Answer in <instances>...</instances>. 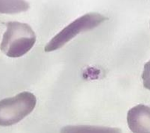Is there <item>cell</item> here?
I'll return each instance as SVG.
<instances>
[{
	"label": "cell",
	"mask_w": 150,
	"mask_h": 133,
	"mask_svg": "<svg viewBox=\"0 0 150 133\" xmlns=\"http://www.w3.org/2000/svg\"><path fill=\"white\" fill-rule=\"evenodd\" d=\"M36 42V35L28 23L9 21L0 44L1 51L11 58H18L32 49Z\"/></svg>",
	"instance_id": "obj_1"
},
{
	"label": "cell",
	"mask_w": 150,
	"mask_h": 133,
	"mask_svg": "<svg viewBox=\"0 0 150 133\" xmlns=\"http://www.w3.org/2000/svg\"><path fill=\"white\" fill-rule=\"evenodd\" d=\"M36 103L37 99L30 92L0 100V126H11L22 121L34 110Z\"/></svg>",
	"instance_id": "obj_2"
},
{
	"label": "cell",
	"mask_w": 150,
	"mask_h": 133,
	"mask_svg": "<svg viewBox=\"0 0 150 133\" xmlns=\"http://www.w3.org/2000/svg\"><path fill=\"white\" fill-rule=\"evenodd\" d=\"M108 20L98 13H88L80 16L56 34L45 47V52H52L64 46L67 42L81 33L91 31Z\"/></svg>",
	"instance_id": "obj_3"
},
{
	"label": "cell",
	"mask_w": 150,
	"mask_h": 133,
	"mask_svg": "<svg viewBox=\"0 0 150 133\" xmlns=\"http://www.w3.org/2000/svg\"><path fill=\"white\" fill-rule=\"evenodd\" d=\"M127 122L133 133H150V107L138 104L131 108L127 112Z\"/></svg>",
	"instance_id": "obj_4"
},
{
	"label": "cell",
	"mask_w": 150,
	"mask_h": 133,
	"mask_svg": "<svg viewBox=\"0 0 150 133\" xmlns=\"http://www.w3.org/2000/svg\"><path fill=\"white\" fill-rule=\"evenodd\" d=\"M60 133H122L118 128L93 125H68L62 128Z\"/></svg>",
	"instance_id": "obj_5"
},
{
	"label": "cell",
	"mask_w": 150,
	"mask_h": 133,
	"mask_svg": "<svg viewBox=\"0 0 150 133\" xmlns=\"http://www.w3.org/2000/svg\"><path fill=\"white\" fill-rule=\"evenodd\" d=\"M29 8L30 4L26 0H0V14H20Z\"/></svg>",
	"instance_id": "obj_6"
},
{
	"label": "cell",
	"mask_w": 150,
	"mask_h": 133,
	"mask_svg": "<svg viewBox=\"0 0 150 133\" xmlns=\"http://www.w3.org/2000/svg\"><path fill=\"white\" fill-rule=\"evenodd\" d=\"M142 79L144 87L150 91V60L144 66L142 74Z\"/></svg>",
	"instance_id": "obj_7"
}]
</instances>
